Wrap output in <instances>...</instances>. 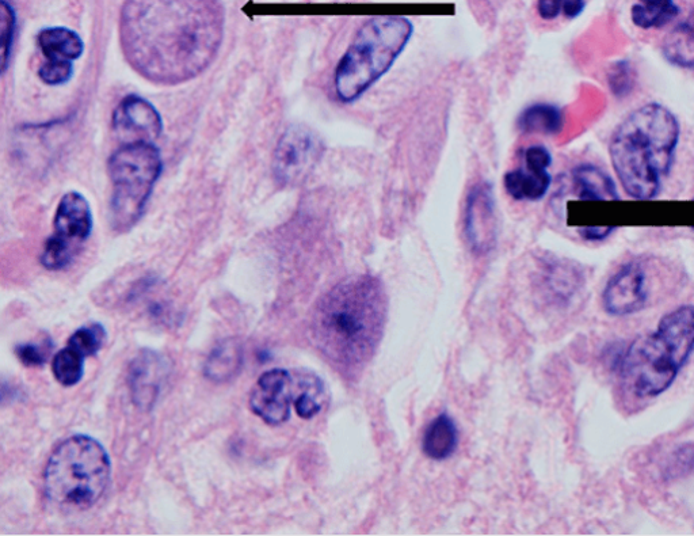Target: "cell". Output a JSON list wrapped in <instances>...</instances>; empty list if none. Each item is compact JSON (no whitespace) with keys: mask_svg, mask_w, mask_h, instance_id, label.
<instances>
[{"mask_svg":"<svg viewBox=\"0 0 694 536\" xmlns=\"http://www.w3.org/2000/svg\"><path fill=\"white\" fill-rule=\"evenodd\" d=\"M224 28L221 0H125L120 44L137 74L155 85L177 86L211 66Z\"/></svg>","mask_w":694,"mask_h":536,"instance_id":"6da1fadb","label":"cell"},{"mask_svg":"<svg viewBox=\"0 0 694 536\" xmlns=\"http://www.w3.org/2000/svg\"><path fill=\"white\" fill-rule=\"evenodd\" d=\"M387 314V295L380 280L369 275L349 277L316 304L312 338L341 374L353 376L375 356Z\"/></svg>","mask_w":694,"mask_h":536,"instance_id":"7a4b0ae2","label":"cell"},{"mask_svg":"<svg viewBox=\"0 0 694 536\" xmlns=\"http://www.w3.org/2000/svg\"><path fill=\"white\" fill-rule=\"evenodd\" d=\"M681 127L666 106L650 102L620 123L609 142V157L621 188L634 200L657 199L669 176Z\"/></svg>","mask_w":694,"mask_h":536,"instance_id":"3957f363","label":"cell"},{"mask_svg":"<svg viewBox=\"0 0 694 536\" xmlns=\"http://www.w3.org/2000/svg\"><path fill=\"white\" fill-rule=\"evenodd\" d=\"M694 352V304L666 314L658 328L632 342L620 357L619 371L629 393L657 398L676 382Z\"/></svg>","mask_w":694,"mask_h":536,"instance_id":"277c9868","label":"cell"},{"mask_svg":"<svg viewBox=\"0 0 694 536\" xmlns=\"http://www.w3.org/2000/svg\"><path fill=\"white\" fill-rule=\"evenodd\" d=\"M414 25L399 15L369 18L335 68L334 89L343 104H354L394 67L411 37Z\"/></svg>","mask_w":694,"mask_h":536,"instance_id":"5b68a950","label":"cell"},{"mask_svg":"<svg viewBox=\"0 0 694 536\" xmlns=\"http://www.w3.org/2000/svg\"><path fill=\"white\" fill-rule=\"evenodd\" d=\"M112 463L104 446L86 435L68 437L45 467L44 488L51 503L85 511L108 489Z\"/></svg>","mask_w":694,"mask_h":536,"instance_id":"8992f818","label":"cell"},{"mask_svg":"<svg viewBox=\"0 0 694 536\" xmlns=\"http://www.w3.org/2000/svg\"><path fill=\"white\" fill-rule=\"evenodd\" d=\"M108 170L112 181L110 224L116 233H128L146 212L162 174V155L150 142L127 143L113 152Z\"/></svg>","mask_w":694,"mask_h":536,"instance_id":"52a82bcc","label":"cell"},{"mask_svg":"<svg viewBox=\"0 0 694 536\" xmlns=\"http://www.w3.org/2000/svg\"><path fill=\"white\" fill-rule=\"evenodd\" d=\"M93 212L79 192H68L57 205L53 234L45 243L41 264L48 271H63L78 257L93 233Z\"/></svg>","mask_w":694,"mask_h":536,"instance_id":"ba28073f","label":"cell"},{"mask_svg":"<svg viewBox=\"0 0 694 536\" xmlns=\"http://www.w3.org/2000/svg\"><path fill=\"white\" fill-rule=\"evenodd\" d=\"M318 136L303 125H292L278 140L273 173L278 184L293 186L303 182L322 157Z\"/></svg>","mask_w":694,"mask_h":536,"instance_id":"9c48e42d","label":"cell"},{"mask_svg":"<svg viewBox=\"0 0 694 536\" xmlns=\"http://www.w3.org/2000/svg\"><path fill=\"white\" fill-rule=\"evenodd\" d=\"M295 397V378L287 370L265 372L259 376L250 395V409L266 424L280 425L291 417L292 399Z\"/></svg>","mask_w":694,"mask_h":536,"instance_id":"30bf717a","label":"cell"},{"mask_svg":"<svg viewBox=\"0 0 694 536\" xmlns=\"http://www.w3.org/2000/svg\"><path fill=\"white\" fill-rule=\"evenodd\" d=\"M648 302L647 275L643 265L631 261L610 277L602 292V304L612 317L639 313Z\"/></svg>","mask_w":694,"mask_h":536,"instance_id":"8fae6325","label":"cell"},{"mask_svg":"<svg viewBox=\"0 0 694 536\" xmlns=\"http://www.w3.org/2000/svg\"><path fill=\"white\" fill-rule=\"evenodd\" d=\"M465 234L476 254H487L497 243V212L493 188L480 182L469 190L465 203Z\"/></svg>","mask_w":694,"mask_h":536,"instance_id":"7c38bea8","label":"cell"},{"mask_svg":"<svg viewBox=\"0 0 694 536\" xmlns=\"http://www.w3.org/2000/svg\"><path fill=\"white\" fill-rule=\"evenodd\" d=\"M525 167L509 171L503 177L507 195L517 201H540L547 196L552 184L549 167L551 152L544 146H532L524 152Z\"/></svg>","mask_w":694,"mask_h":536,"instance_id":"4fadbf2b","label":"cell"},{"mask_svg":"<svg viewBox=\"0 0 694 536\" xmlns=\"http://www.w3.org/2000/svg\"><path fill=\"white\" fill-rule=\"evenodd\" d=\"M169 363L159 353L144 349L132 360L128 371V385L133 404L150 410L155 405L163 382L169 374Z\"/></svg>","mask_w":694,"mask_h":536,"instance_id":"5bb4252c","label":"cell"},{"mask_svg":"<svg viewBox=\"0 0 694 536\" xmlns=\"http://www.w3.org/2000/svg\"><path fill=\"white\" fill-rule=\"evenodd\" d=\"M113 129L120 136H136L150 142L162 135L163 120L155 106L136 94H129L113 113Z\"/></svg>","mask_w":694,"mask_h":536,"instance_id":"9a60e30c","label":"cell"},{"mask_svg":"<svg viewBox=\"0 0 694 536\" xmlns=\"http://www.w3.org/2000/svg\"><path fill=\"white\" fill-rule=\"evenodd\" d=\"M577 199L581 201L620 200L615 181L600 167L579 165L571 173Z\"/></svg>","mask_w":694,"mask_h":536,"instance_id":"2e32d148","label":"cell"},{"mask_svg":"<svg viewBox=\"0 0 694 536\" xmlns=\"http://www.w3.org/2000/svg\"><path fill=\"white\" fill-rule=\"evenodd\" d=\"M37 43L48 62L74 63L85 52L82 37L74 30L61 26L41 30Z\"/></svg>","mask_w":694,"mask_h":536,"instance_id":"e0dca14e","label":"cell"},{"mask_svg":"<svg viewBox=\"0 0 694 536\" xmlns=\"http://www.w3.org/2000/svg\"><path fill=\"white\" fill-rule=\"evenodd\" d=\"M242 364V344L236 338H228L213 349L205 363L204 374L212 382H228L239 374Z\"/></svg>","mask_w":694,"mask_h":536,"instance_id":"ac0fdd59","label":"cell"},{"mask_svg":"<svg viewBox=\"0 0 694 536\" xmlns=\"http://www.w3.org/2000/svg\"><path fill=\"white\" fill-rule=\"evenodd\" d=\"M662 55L671 66L694 68V10L682 24L677 25L662 43Z\"/></svg>","mask_w":694,"mask_h":536,"instance_id":"d6986e66","label":"cell"},{"mask_svg":"<svg viewBox=\"0 0 694 536\" xmlns=\"http://www.w3.org/2000/svg\"><path fill=\"white\" fill-rule=\"evenodd\" d=\"M459 432L448 414H441L430 423L423 436V452L434 461H444L455 454Z\"/></svg>","mask_w":694,"mask_h":536,"instance_id":"ffe728a7","label":"cell"},{"mask_svg":"<svg viewBox=\"0 0 694 536\" xmlns=\"http://www.w3.org/2000/svg\"><path fill=\"white\" fill-rule=\"evenodd\" d=\"M517 125L525 133L558 135L564 127V113L556 105H530L522 110L520 117H518Z\"/></svg>","mask_w":694,"mask_h":536,"instance_id":"44dd1931","label":"cell"},{"mask_svg":"<svg viewBox=\"0 0 694 536\" xmlns=\"http://www.w3.org/2000/svg\"><path fill=\"white\" fill-rule=\"evenodd\" d=\"M678 14L680 9L674 0H638L631 9L632 22L643 30L662 29Z\"/></svg>","mask_w":694,"mask_h":536,"instance_id":"7402d4cb","label":"cell"},{"mask_svg":"<svg viewBox=\"0 0 694 536\" xmlns=\"http://www.w3.org/2000/svg\"><path fill=\"white\" fill-rule=\"evenodd\" d=\"M85 360L86 357L82 353L67 345L66 348L57 352L53 359V376L60 385L66 387L78 385L85 375Z\"/></svg>","mask_w":694,"mask_h":536,"instance_id":"603a6c76","label":"cell"},{"mask_svg":"<svg viewBox=\"0 0 694 536\" xmlns=\"http://www.w3.org/2000/svg\"><path fill=\"white\" fill-rule=\"evenodd\" d=\"M581 273L574 266L555 262L548 268L547 285L559 302H567L581 287Z\"/></svg>","mask_w":694,"mask_h":536,"instance_id":"cb8c5ba5","label":"cell"},{"mask_svg":"<svg viewBox=\"0 0 694 536\" xmlns=\"http://www.w3.org/2000/svg\"><path fill=\"white\" fill-rule=\"evenodd\" d=\"M106 340V330L99 323L83 326L68 340V347L76 349L85 357L95 356Z\"/></svg>","mask_w":694,"mask_h":536,"instance_id":"d4e9b609","label":"cell"},{"mask_svg":"<svg viewBox=\"0 0 694 536\" xmlns=\"http://www.w3.org/2000/svg\"><path fill=\"white\" fill-rule=\"evenodd\" d=\"M608 85L617 98H625L632 94L636 86V71L628 60H620L613 64L608 72Z\"/></svg>","mask_w":694,"mask_h":536,"instance_id":"484cf974","label":"cell"},{"mask_svg":"<svg viewBox=\"0 0 694 536\" xmlns=\"http://www.w3.org/2000/svg\"><path fill=\"white\" fill-rule=\"evenodd\" d=\"M0 53H2V71L7 70L11 49H13V41L15 34V26H17V15H15L14 7L7 0H2V14H0Z\"/></svg>","mask_w":694,"mask_h":536,"instance_id":"4316f807","label":"cell"},{"mask_svg":"<svg viewBox=\"0 0 694 536\" xmlns=\"http://www.w3.org/2000/svg\"><path fill=\"white\" fill-rule=\"evenodd\" d=\"M667 478L685 477L694 470V443L682 444L673 454L665 467Z\"/></svg>","mask_w":694,"mask_h":536,"instance_id":"83f0119b","label":"cell"},{"mask_svg":"<svg viewBox=\"0 0 694 536\" xmlns=\"http://www.w3.org/2000/svg\"><path fill=\"white\" fill-rule=\"evenodd\" d=\"M74 75V63L72 62H48L38 70L41 81L48 86H60L70 82Z\"/></svg>","mask_w":694,"mask_h":536,"instance_id":"f1b7e54d","label":"cell"},{"mask_svg":"<svg viewBox=\"0 0 694 536\" xmlns=\"http://www.w3.org/2000/svg\"><path fill=\"white\" fill-rule=\"evenodd\" d=\"M15 355H17L19 361L25 364L26 367H41L45 363V348L43 345L25 344L19 345L15 349Z\"/></svg>","mask_w":694,"mask_h":536,"instance_id":"f546056e","label":"cell"},{"mask_svg":"<svg viewBox=\"0 0 694 536\" xmlns=\"http://www.w3.org/2000/svg\"><path fill=\"white\" fill-rule=\"evenodd\" d=\"M615 230H616V227H612V226H606V227L587 226V227H579L578 228V234L581 235V238L585 239V241L600 242V241H605L606 238H609L610 235H612L613 231H615Z\"/></svg>","mask_w":694,"mask_h":536,"instance_id":"4dcf8cb0","label":"cell"},{"mask_svg":"<svg viewBox=\"0 0 694 536\" xmlns=\"http://www.w3.org/2000/svg\"><path fill=\"white\" fill-rule=\"evenodd\" d=\"M537 13L544 21H554L560 14H563L562 2L560 0H537Z\"/></svg>","mask_w":694,"mask_h":536,"instance_id":"1f68e13d","label":"cell"},{"mask_svg":"<svg viewBox=\"0 0 694 536\" xmlns=\"http://www.w3.org/2000/svg\"><path fill=\"white\" fill-rule=\"evenodd\" d=\"M563 7V15L568 19L578 18L586 7V0H560Z\"/></svg>","mask_w":694,"mask_h":536,"instance_id":"d6a6232c","label":"cell"}]
</instances>
